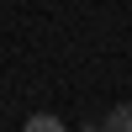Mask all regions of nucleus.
<instances>
[{
    "instance_id": "obj_1",
    "label": "nucleus",
    "mask_w": 132,
    "mask_h": 132,
    "mask_svg": "<svg viewBox=\"0 0 132 132\" xmlns=\"http://www.w3.org/2000/svg\"><path fill=\"white\" fill-rule=\"evenodd\" d=\"M101 132H132V101L111 106V111H106V122H101Z\"/></svg>"
},
{
    "instance_id": "obj_2",
    "label": "nucleus",
    "mask_w": 132,
    "mask_h": 132,
    "mask_svg": "<svg viewBox=\"0 0 132 132\" xmlns=\"http://www.w3.org/2000/svg\"><path fill=\"white\" fill-rule=\"evenodd\" d=\"M21 132H63V122L58 116H48V111H37V116H27V127Z\"/></svg>"
}]
</instances>
